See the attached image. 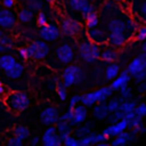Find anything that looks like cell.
<instances>
[{
    "label": "cell",
    "mask_w": 146,
    "mask_h": 146,
    "mask_svg": "<svg viewBox=\"0 0 146 146\" xmlns=\"http://www.w3.org/2000/svg\"><path fill=\"white\" fill-rule=\"evenodd\" d=\"M18 56H19L22 59H24V60L29 59V52H27V48H26V47H21V48L18 49Z\"/></svg>",
    "instance_id": "cell-46"
},
{
    "label": "cell",
    "mask_w": 146,
    "mask_h": 146,
    "mask_svg": "<svg viewBox=\"0 0 146 146\" xmlns=\"http://www.w3.org/2000/svg\"><path fill=\"white\" fill-rule=\"evenodd\" d=\"M80 103V96L79 95H74L71 97L70 99V104H68V108H73L75 105H78Z\"/></svg>",
    "instance_id": "cell-47"
},
{
    "label": "cell",
    "mask_w": 146,
    "mask_h": 146,
    "mask_svg": "<svg viewBox=\"0 0 146 146\" xmlns=\"http://www.w3.org/2000/svg\"><path fill=\"white\" fill-rule=\"evenodd\" d=\"M124 130H128V121L123 117V119L119 120L117 122H115V123L110 124L108 127H106L103 130V133L110 139L111 137H115V136H117L119 133H121Z\"/></svg>",
    "instance_id": "cell-14"
},
{
    "label": "cell",
    "mask_w": 146,
    "mask_h": 146,
    "mask_svg": "<svg viewBox=\"0 0 146 146\" xmlns=\"http://www.w3.org/2000/svg\"><path fill=\"white\" fill-rule=\"evenodd\" d=\"M56 58L60 64H70L74 59V50L68 43H62L56 48Z\"/></svg>",
    "instance_id": "cell-9"
},
{
    "label": "cell",
    "mask_w": 146,
    "mask_h": 146,
    "mask_svg": "<svg viewBox=\"0 0 146 146\" xmlns=\"http://www.w3.org/2000/svg\"><path fill=\"white\" fill-rule=\"evenodd\" d=\"M140 48H141V52H146V42L145 41H141Z\"/></svg>",
    "instance_id": "cell-55"
},
{
    "label": "cell",
    "mask_w": 146,
    "mask_h": 146,
    "mask_svg": "<svg viewBox=\"0 0 146 146\" xmlns=\"http://www.w3.org/2000/svg\"><path fill=\"white\" fill-rule=\"evenodd\" d=\"M89 3V0H68V6L74 11H81L84 6Z\"/></svg>",
    "instance_id": "cell-35"
},
{
    "label": "cell",
    "mask_w": 146,
    "mask_h": 146,
    "mask_svg": "<svg viewBox=\"0 0 146 146\" xmlns=\"http://www.w3.org/2000/svg\"><path fill=\"white\" fill-rule=\"evenodd\" d=\"M113 1H116V2H128L130 0H113Z\"/></svg>",
    "instance_id": "cell-57"
},
{
    "label": "cell",
    "mask_w": 146,
    "mask_h": 146,
    "mask_svg": "<svg viewBox=\"0 0 146 146\" xmlns=\"http://www.w3.org/2000/svg\"><path fill=\"white\" fill-rule=\"evenodd\" d=\"M130 80H131V75L127 72V70L125 71H120L117 76L114 78L112 80V82L110 83V87L112 88L113 91H117L120 88H122L124 86H128Z\"/></svg>",
    "instance_id": "cell-17"
},
{
    "label": "cell",
    "mask_w": 146,
    "mask_h": 146,
    "mask_svg": "<svg viewBox=\"0 0 146 146\" xmlns=\"http://www.w3.org/2000/svg\"><path fill=\"white\" fill-rule=\"evenodd\" d=\"M84 21H86V27L87 29H91V27H95L98 25V15L96 11H92L90 14H88L86 17H84Z\"/></svg>",
    "instance_id": "cell-31"
},
{
    "label": "cell",
    "mask_w": 146,
    "mask_h": 146,
    "mask_svg": "<svg viewBox=\"0 0 146 146\" xmlns=\"http://www.w3.org/2000/svg\"><path fill=\"white\" fill-rule=\"evenodd\" d=\"M128 138H129V131L124 130L121 133H119L117 136L113 137L111 145L112 146H124L128 144Z\"/></svg>",
    "instance_id": "cell-27"
},
{
    "label": "cell",
    "mask_w": 146,
    "mask_h": 146,
    "mask_svg": "<svg viewBox=\"0 0 146 146\" xmlns=\"http://www.w3.org/2000/svg\"><path fill=\"white\" fill-rule=\"evenodd\" d=\"M87 36L88 40H90L91 42H95L97 44H104L106 43L107 33L104 30L95 26L91 29H87Z\"/></svg>",
    "instance_id": "cell-15"
},
{
    "label": "cell",
    "mask_w": 146,
    "mask_h": 146,
    "mask_svg": "<svg viewBox=\"0 0 146 146\" xmlns=\"http://www.w3.org/2000/svg\"><path fill=\"white\" fill-rule=\"evenodd\" d=\"M92 11H96V9H95V7L92 6V5H90V3H88L87 6H84L83 7V9L80 11L81 14H82V17L84 18L88 14H90V13H92Z\"/></svg>",
    "instance_id": "cell-44"
},
{
    "label": "cell",
    "mask_w": 146,
    "mask_h": 146,
    "mask_svg": "<svg viewBox=\"0 0 146 146\" xmlns=\"http://www.w3.org/2000/svg\"><path fill=\"white\" fill-rule=\"evenodd\" d=\"M84 79V72L82 68L75 64H68L62 73V82L66 88L80 84Z\"/></svg>",
    "instance_id": "cell-3"
},
{
    "label": "cell",
    "mask_w": 146,
    "mask_h": 146,
    "mask_svg": "<svg viewBox=\"0 0 146 146\" xmlns=\"http://www.w3.org/2000/svg\"><path fill=\"white\" fill-rule=\"evenodd\" d=\"M14 136L18 137L21 140H25L27 138H30V129L26 125H16L13 130Z\"/></svg>",
    "instance_id": "cell-28"
},
{
    "label": "cell",
    "mask_w": 146,
    "mask_h": 146,
    "mask_svg": "<svg viewBox=\"0 0 146 146\" xmlns=\"http://www.w3.org/2000/svg\"><path fill=\"white\" fill-rule=\"evenodd\" d=\"M17 23V16L16 14L8 8L0 9V29L10 30L15 27Z\"/></svg>",
    "instance_id": "cell-10"
},
{
    "label": "cell",
    "mask_w": 146,
    "mask_h": 146,
    "mask_svg": "<svg viewBox=\"0 0 146 146\" xmlns=\"http://www.w3.org/2000/svg\"><path fill=\"white\" fill-rule=\"evenodd\" d=\"M97 146H108L110 145V143H108V140L107 141H102V143H98V144H96Z\"/></svg>",
    "instance_id": "cell-56"
},
{
    "label": "cell",
    "mask_w": 146,
    "mask_h": 146,
    "mask_svg": "<svg viewBox=\"0 0 146 146\" xmlns=\"http://www.w3.org/2000/svg\"><path fill=\"white\" fill-rule=\"evenodd\" d=\"M113 94V90L110 86L102 87L97 90H94L91 92H87L82 96H80V103L87 107H91L96 103H103L106 102Z\"/></svg>",
    "instance_id": "cell-2"
},
{
    "label": "cell",
    "mask_w": 146,
    "mask_h": 146,
    "mask_svg": "<svg viewBox=\"0 0 146 146\" xmlns=\"http://www.w3.org/2000/svg\"><path fill=\"white\" fill-rule=\"evenodd\" d=\"M18 1H25V0H18Z\"/></svg>",
    "instance_id": "cell-60"
},
{
    "label": "cell",
    "mask_w": 146,
    "mask_h": 146,
    "mask_svg": "<svg viewBox=\"0 0 146 146\" xmlns=\"http://www.w3.org/2000/svg\"><path fill=\"white\" fill-rule=\"evenodd\" d=\"M15 62H16V58L13 55L5 52L0 56V68L3 71H7L15 64Z\"/></svg>",
    "instance_id": "cell-23"
},
{
    "label": "cell",
    "mask_w": 146,
    "mask_h": 146,
    "mask_svg": "<svg viewBox=\"0 0 146 146\" xmlns=\"http://www.w3.org/2000/svg\"><path fill=\"white\" fill-rule=\"evenodd\" d=\"M3 104L6 107L15 113H19L25 111L30 106V97L24 91H13L7 92L6 96L2 98Z\"/></svg>",
    "instance_id": "cell-1"
},
{
    "label": "cell",
    "mask_w": 146,
    "mask_h": 146,
    "mask_svg": "<svg viewBox=\"0 0 146 146\" xmlns=\"http://www.w3.org/2000/svg\"><path fill=\"white\" fill-rule=\"evenodd\" d=\"M40 141L42 143L43 146H60V145H63V141L57 133L55 124L48 125V128L44 130Z\"/></svg>",
    "instance_id": "cell-8"
},
{
    "label": "cell",
    "mask_w": 146,
    "mask_h": 146,
    "mask_svg": "<svg viewBox=\"0 0 146 146\" xmlns=\"http://www.w3.org/2000/svg\"><path fill=\"white\" fill-rule=\"evenodd\" d=\"M6 72V75L9 78V79H13V80H16V79H19L22 75H23V73H24V66H23V64L22 63H19V62H15V64L9 68V70H7V71H5Z\"/></svg>",
    "instance_id": "cell-21"
},
{
    "label": "cell",
    "mask_w": 146,
    "mask_h": 146,
    "mask_svg": "<svg viewBox=\"0 0 146 146\" xmlns=\"http://www.w3.org/2000/svg\"><path fill=\"white\" fill-rule=\"evenodd\" d=\"M92 128H94V122L86 120L83 123L78 124L76 129L74 130V136H75L76 138H81V137L88 135L89 132H91V131H92Z\"/></svg>",
    "instance_id": "cell-22"
},
{
    "label": "cell",
    "mask_w": 146,
    "mask_h": 146,
    "mask_svg": "<svg viewBox=\"0 0 146 146\" xmlns=\"http://www.w3.org/2000/svg\"><path fill=\"white\" fill-rule=\"evenodd\" d=\"M39 143H40V137H39V136H33V137L30 138V144H31V146H36Z\"/></svg>",
    "instance_id": "cell-52"
},
{
    "label": "cell",
    "mask_w": 146,
    "mask_h": 146,
    "mask_svg": "<svg viewBox=\"0 0 146 146\" xmlns=\"http://www.w3.org/2000/svg\"><path fill=\"white\" fill-rule=\"evenodd\" d=\"M13 48V40L9 35L2 34L0 36V54L8 52Z\"/></svg>",
    "instance_id": "cell-29"
},
{
    "label": "cell",
    "mask_w": 146,
    "mask_h": 146,
    "mask_svg": "<svg viewBox=\"0 0 146 146\" xmlns=\"http://www.w3.org/2000/svg\"><path fill=\"white\" fill-rule=\"evenodd\" d=\"M56 130H57V133L59 136V138L62 139V141L73 132V127L71 125V123L68 121H65V120H58L56 123Z\"/></svg>",
    "instance_id": "cell-18"
},
{
    "label": "cell",
    "mask_w": 146,
    "mask_h": 146,
    "mask_svg": "<svg viewBox=\"0 0 146 146\" xmlns=\"http://www.w3.org/2000/svg\"><path fill=\"white\" fill-rule=\"evenodd\" d=\"M29 58H32L34 60H42L49 55V46L43 40H34L32 41L27 47Z\"/></svg>",
    "instance_id": "cell-5"
},
{
    "label": "cell",
    "mask_w": 146,
    "mask_h": 146,
    "mask_svg": "<svg viewBox=\"0 0 146 146\" xmlns=\"http://www.w3.org/2000/svg\"><path fill=\"white\" fill-rule=\"evenodd\" d=\"M92 107V116L97 120H105L106 116L108 115V110L106 107V103H96L95 105L91 106Z\"/></svg>",
    "instance_id": "cell-20"
},
{
    "label": "cell",
    "mask_w": 146,
    "mask_h": 146,
    "mask_svg": "<svg viewBox=\"0 0 146 146\" xmlns=\"http://www.w3.org/2000/svg\"><path fill=\"white\" fill-rule=\"evenodd\" d=\"M2 34H3V32H2V30H1V29H0V36H1V35H2Z\"/></svg>",
    "instance_id": "cell-59"
},
{
    "label": "cell",
    "mask_w": 146,
    "mask_h": 146,
    "mask_svg": "<svg viewBox=\"0 0 146 146\" xmlns=\"http://www.w3.org/2000/svg\"><path fill=\"white\" fill-rule=\"evenodd\" d=\"M133 34H135V39L137 41H140V42L145 41L146 40V27H145V25L137 26V29L135 30Z\"/></svg>",
    "instance_id": "cell-38"
},
{
    "label": "cell",
    "mask_w": 146,
    "mask_h": 146,
    "mask_svg": "<svg viewBox=\"0 0 146 146\" xmlns=\"http://www.w3.org/2000/svg\"><path fill=\"white\" fill-rule=\"evenodd\" d=\"M120 71H121L120 70V66L117 64H115L114 62H112V63H110L107 65V67L105 70V76H106V79L108 81H112L114 78L117 76V74L120 73Z\"/></svg>",
    "instance_id": "cell-26"
},
{
    "label": "cell",
    "mask_w": 146,
    "mask_h": 146,
    "mask_svg": "<svg viewBox=\"0 0 146 146\" xmlns=\"http://www.w3.org/2000/svg\"><path fill=\"white\" fill-rule=\"evenodd\" d=\"M1 3L5 8H8V9H11L13 7H15V3H16V0H1Z\"/></svg>",
    "instance_id": "cell-49"
},
{
    "label": "cell",
    "mask_w": 146,
    "mask_h": 146,
    "mask_svg": "<svg viewBox=\"0 0 146 146\" xmlns=\"http://www.w3.org/2000/svg\"><path fill=\"white\" fill-rule=\"evenodd\" d=\"M26 8L34 11H40L43 8V0H25Z\"/></svg>",
    "instance_id": "cell-33"
},
{
    "label": "cell",
    "mask_w": 146,
    "mask_h": 146,
    "mask_svg": "<svg viewBox=\"0 0 146 146\" xmlns=\"http://www.w3.org/2000/svg\"><path fill=\"white\" fill-rule=\"evenodd\" d=\"M72 119V108H68V111H66L64 114L59 115V119L58 120H65V121H71Z\"/></svg>",
    "instance_id": "cell-48"
},
{
    "label": "cell",
    "mask_w": 146,
    "mask_h": 146,
    "mask_svg": "<svg viewBox=\"0 0 146 146\" xmlns=\"http://www.w3.org/2000/svg\"><path fill=\"white\" fill-rule=\"evenodd\" d=\"M140 11H141V17L144 18V16H145V11H146V5H145V2H143V3H141Z\"/></svg>",
    "instance_id": "cell-54"
},
{
    "label": "cell",
    "mask_w": 146,
    "mask_h": 146,
    "mask_svg": "<svg viewBox=\"0 0 146 146\" xmlns=\"http://www.w3.org/2000/svg\"><path fill=\"white\" fill-rule=\"evenodd\" d=\"M56 92H57V96L60 100H66V98H67V88L64 86V83L62 81L57 82Z\"/></svg>",
    "instance_id": "cell-37"
},
{
    "label": "cell",
    "mask_w": 146,
    "mask_h": 146,
    "mask_svg": "<svg viewBox=\"0 0 146 146\" xmlns=\"http://www.w3.org/2000/svg\"><path fill=\"white\" fill-rule=\"evenodd\" d=\"M140 124H143V117L135 115L133 117H131L130 120H128V129H132V128H137Z\"/></svg>",
    "instance_id": "cell-39"
},
{
    "label": "cell",
    "mask_w": 146,
    "mask_h": 146,
    "mask_svg": "<svg viewBox=\"0 0 146 146\" xmlns=\"http://www.w3.org/2000/svg\"><path fill=\"white\" fill-rule=\"evenodd\" d=\"M117 91L120 92V97H119V98H120L121 102L132 98V89H131L129 86H124V87L120 88Z\"/></svg>",
    "instance_id": "cell-36"
},
{
    "label": "cell",
    "mask_w": 146,
    "mask_h": 146,
    "mask_svg": "<svg viewBox=\"0 0 146 146\" xmlns=\"http://www.w3.org/2000/svg\"><path fill=\"white\" fill-rule=\"evenodd\" d=\"M6 94H7V90H6V88H5V86L2 84V82L0 81V98L2 99L5 96H6Z\"/></svg>",
    "instance_id": "cell-53"
},
{
    "label": "cell",
    "mask_w": 146,
    "mask_h": 146,
    "mask_svg": "<svg viewBox=\"0 0 146 146\" xmlns=\"http://www.w3.org/2000/svg\"><path fill=\"white\" fill-rule=\"evenodd\" d=\"M146 70V52H141L140 55H138L137 57H135L129 64H128V68L127 72L133 76L135 74H137L138 72Z\"/></svg>",
    "instance_id": "cell-12"
},
{
    "label": "cell",
    "mask_w": 146,
    "mask_h": 146,
    "mask_svg": "<svg viewBox=\"0 0 146 146\" xmlns=\"http://www.w3.org/2000/svg\"><path fill=\"white\" fill-rule=\"evenodd\" d=\"M43 1H46V2H54V0H43Z\"/></svg>",
    "instance_id": "cell-58"
},
{
    "label": "cell",
    "mask_w": 146,
    "mask_h": 146,
    "mask_svg": "<svg viewBox=\"0 0 146 146\" xmlns=\"http://www.w3.org/2000/svg\"><path fill=\"white\" fill-rule=\"evenodd\" d=\"M105 103H106V107H107L108 112L112 113V112H115L116 110H119L120 104H121V100H120L119 97H113V98L107 99Z\"/></svg>",
    "instance_id": "cell-34"
},
{
    "label": "cell",
    "mask_w": 146,
    "mask_h": 146,
    "mask_svg": "<svg viewBox=\"0 0 146 146\" xmlns=\"http://www.w3.org/2000/svg\"><path fill=\"white\" fill-rule=\"evenodd\" d=\"M63 144L65 146H79V138H76L74 135H68L64 140Z\"/></svg>",
    "instance_id": "cell-40"
},
{
    "label": "cell",
    "mask_w": 146,
    "mask_h": 146,
    "mask_svg": "<svg viewBox=\"0 0 146 146\" xmlns=\"http://www.w3.org/2000/svg\"><path fill=\"white\" fill-rule=\"evenodd\" d=\"M133 78H135L136 83H139L141 81H145V79H146V70H143V71L138 72L137 74L133 75Z\"/></svg>",
    "instance_id": "cell-45"
},
{
    "label": "cell",
    "mask_w": 146,
    "mask_h": 146,
    "mask_svg": "<svg viewBox=\"0 0 146 146\" xmlns=\"http://www.w3.org/2000/svg\"><path fill=\"white\" fill-rule=\"evenodd\" d=\"M39 35L41 38V40L46 41V42H52L59 39L60 36V30L59 26L55 23H47L43 26H40V31H39Z\"/></svg>",
    "instance_id": "cell-6"
},
{
    "label": "cell",
    "mask_w": 146,
    "mask_h": 146,
    "mask_svg": "<svg viewBox=\"0 0 146 146\" xmlns=\"http://www.w3.org/2000/svg\"><path fill=\"white\" fill-rule=\"evenodd\" d=\"M59 30H60V33H63L66 36H75L81 32L82 24L76 19L66 17L60 22Z\"/></svg>",
    "instance_id": "cell-7"
},
{
    "label": "cell",
    "mask_w": 146,
    "mask_h": 146,
    "mask_svg": "<svg viewBox=\"0 0 146 146\" xmlns=\"http://www.w3.org/2000/svg\"><path fill=\"white\" fill-rule=\"evenodd\" d=\"M107 30H108V32H124L125 33V31H127L125 21L120 17L112 18L107 23Z\"/></svg>",
    "instance_id": "cell-19"
},
{
    "label": "cell",
    "mask_w": 146,
    "mask_h": 146,
    "mask_svg": "<svg viewBox=\"0 0 146 146\" xmlns=\"http://www.w3.org/2000/svg\"><path fill=\"white\" fill-rule=\"evenodd\" d=\"M59 119L58 110L54 106H48L44 110H42L40 114V120L44 125H52L55 124Z\"/></svg>",
    "instance_id": "cell-13"
},
{
    "label": "cell",
    "mask_w": 146,
    "mask_h": 146,
    "mask_svg": "<svg viewBox=\"0 0 146 146\" xmlns=\"http://www.w3.org/2000/svg\"><path fill=\"white\" fill-rule=\"evenodd\" d=\"M100 44L84 40L79 44V56L87 63H94L100 57Z\"/></svg>",
    "instance_id": "cell-4"
},
{
    "label": "cell",
    "mask_w": 146,
    "mask_h": 146,
    "mask_svg": "<svg viewBox=\"0 0 146 146\" xmlns=\"http://www.w3.org/2000/svg\"><path fill=\"white\" fill-rule=\"evenodd\" d=\"M95 140H96V144H98V143H102V141H107V140H110L103 132H100V133H96V137H95ZM95 144V145H96Z\"/></svg>",
    "instance_id": "cell-50"
},
{
    "label": "cell",
    "mask_w": 146,
    "mask_h": 146,
    "mask_svg": "<svg viewBox=\"0 0 146 146\" xmlns=\"http://www.w3.org/2000/svg\"><path fill=\"white\" fill-rule=\"evenodd\" d=\"M99 58H102V60H104L106 63H112L117 59V52L113 48H106L103 51H100Z\"/></svg>",
    "instance_id": "cell-25"
},
{
    "label": "cell",
    "mask_w": 146,
    "mask_h": 146,
    "mask_svg": "<svg viewBox=\"0 0 146 146\" xmlns=\"http://www.w3.org/2000/svg\"><path fill=\"white\" fill-rule=\"evenodd\" d=\"M34 18V13L27 8H23L18 11V15H17V19L23 23V24H27V23H31Z\"/></svg>",
    "instance_id": "cell-24"
},
{
    "label": "cell",
    "mask_w": 146,
    "mask_h": 146,
    "mask_svg": "<svg viewBox=\"0 0 146 146\" xmlns=\"http://www.w3.org/2000/svg\"><path fill=\"white\" fill-rule=\"evenodd\" d=\"M128 39L129 36L124 32H108L106 42L112 47L119 48V47H122L128 41Z\"/></svg>",
    "instance_id": "cell-16"
},
{
    "label": "cell",
    "mask_w": 146,
    "mask_h": 146,
    "mask_svg": "<svg viewBox=\"0 0 146 146\" xmlns=\"http://www.w3.org/2000/svg\"><path fill=\"white\" fill-rule=\"evenodd\" d=\"M133 112H135V114H136V115L144 117V116L146 115V105H145L144 103L137 104V105H136V107H135V110H133Z\"/></svg>",
    "instance_id": "cell-42"
},
{
    "label": "cell",
    "mask_w": 146,
    "mask_h": 146,
    "mask_svg": "<svg viewBox=\"0 0 146 146\" xmlns=\"http://www.w3.org/2000/svg\"><path fill=\"white\" fill-rule=\"evenodd\" d=\"M88 119V107L79 103L72 108V119L70 121L72 127L83 123Z\"/></svg>",
    "instance_id": "cell-11"
},
{
    "label": "cell",
    "mask_w": 146,
    "mask_h": 146,
    "mask_svg": "<svg viewBox=\"0 0 146 146\" xmlns=\"http://www.w3.org/2000/svg\"><path fill=\"white\" fill-rule=\"evenodd\" d=\"M48 23V17H47V15H46V13H43V11H38V15H36V24H38V26L40 27V26H43V25H46Z\"/></svg>",
    "instance_id": "cell-41"
},
{
    "label": "cell",
    "mask_w": 146,
    "mask_h": 146,
    "mask_svg": "<svg viewBox=\"0 0 146 146\" xmlns=\"http://www.w3.org/2000/svg\"><path fill=\"white\" fill-rule=\"evenodd\" d=\"M137 91H138L139 94H144V92L146 91V83H145L144 81H141V82L138 83V86H137Z\"/></svg>",
    "instance_id": "cell-51"
},
{
    "label": "cell",
    "mask_w": 146,
    "mask_h": 146,
    "mask_svg": "<svg viewBox=\"0 0 146 146\" xmlns=\"http://www.w3.org/2000/svg\"><path fill=\"white\" fill-rule=\"evenodd\" d=\"M7 145L8 146H22L23 145V140H21L18 137L14 136V137H10L7 141Z\"/></svg>",
    "instance_id": "cell-43"
},
{
    "label": "cell",
    "mask_w": 146,
    "mask_h": 146,
    "mask_svg": "<svg viewBox=\"0 0 146 146\" xmlns=\"http://www.w3.org/2000/svg\"><path fill=\"white\" fill-rule=\"evenodd\" d=\"M136 105H137V102H136L135 99H133V100H132V99H127V100H123V102H121L119 110H121L123 113L133 112V110H135Z\"/></svg>",
    "instance_id": "cell-32"
},
{
    "label": "cell",
    "mask_w": 146,
    "mask_h": 146,
    "mask_svg": "<svg viewBox=\"0 0 146 146\" xmlns=\"http://www.w3.org/2000/svg\"><path fill=\"white\" fill-rule=\"evenodd\" d=\"M95 137H96V133L91 131L88 135L79 138V146H91V145H95L96 144Z\"/></svg>",
    "instance_id": "cell-30"
}]
</instances>
